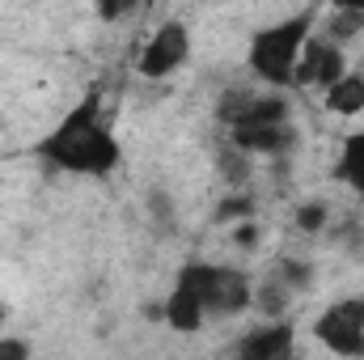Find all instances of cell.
Returning <instances> with one entry per match:
<instances>
[{
  "mask_svg": "<svg viewBox=\"0 0 364 360\" xmlns=\"http://www.w3.org/2000/svg\"><path fill=\"white\" fill-rule=\"evenodd\" d=\"M38 153L68 174H110L119 166V140L102 123V97L90 93L43 144Z\"/></svg>",
  "mask_w": 364,
  "mask_h": 360,
  "instance_id": "obj_1",
  "label": "cell"
},
{
  "mask_svg": "<svg viewBox=\"0 0 364 360\" xmlns=\"http://www.w3.org/2000/svg\"><path fill=\"white\" fill-rule=\"evenodd\" d=\"M314 17L318 9H301L284 21H275L267 30L255 34L250 43V68L259 73V81L267 85H292V73H296V60L309 43V30H314Z\"/></svg>",
  "mask_w": 364,
  "mask_h": 360,
  "instance_id": "obj_2",
  "label": "cell"
},
{
  "mask_svg": "<svg viewBox=\"0 0 364 360\" xmlns=\"http://www.w3.org/2000/svg\"><path fill=\"white\" fill-rule=\"evenodd\" d=\"M178 288L195 292L203 314L233 318L250 305V280L237 268H212V263H186L178 271Z\"/></svg>",
  "mask_w": 364,
  "mask_h": 360,
  "instance_id": "obj_3",
  "label": "cell"
},
{
  "mask_svg": "<svg viewBox=\"0 0 364 360\" xmlns=\"http://www.w3.org/2000/svg\"><path fill=\"white\" fill-rule=\"evenodd\" d=\"M314 335H318L322 348H331L335 356L364 360V297H352V301L331 305V309L314 322Z\"/></svg>",
  "mask_w": 364,
  "mask_h": 360,
  "instance_id": "obj_4",
  "label": "cell"
},
{
  "mask_svg": "<svg viewBox=\"0 0 364 360\" xmlns=\"http://www.w3.org/2000/svg\"><path fill=\"white\" fill-rule=\"evenodd\" d=\"M186 55H191V34H186V26L182 21H166L153 38H149V47L140 51V77H170L174 68L186 64Z\"/></svg>",
  "mask_w": 364,
  "mask_h": 360,
  "instance_id": "obj_5",
  "label": "cell"
},
{
  "mask_svg": "<svg viewBox=\"0 0 364 360\" xmlns=\"http://www.w3.org/2000/svg\"><path fill=\"white\" fill-rule=\"evenodd\" d=\"M343 51L326 38H309L301 60H296V73H292V85H322L331 90L335 81H343Z\"/></svg>",
  "mask_w": 364,
  "mask_h": 360,
  "instance_id": "obj_6",
  "label": "cell"
},
{
  "mask_svg": "<svg viewBox=\"0 0 364 360\" xmlns=\"http://www.w3.org/2000/svg\"><path fill=\"white\" fill-rule=\"evenodd\" d=\"M237 360H292V322H275L242 335Z\"/></svg>",
  "mask_w": 364,
  "mask_h": 360,
  "instance_id": "obj_7",
  "label": "cell"
},
{
  "mask_svg": "<svg viewBox=\"0 0 364 360\" xmlns=\"http://www.w3.org/2000/svg\"><path fill=\"white\" fill-rule=\"evenodd\" d=\"M233 149L237 153H288L292 149V127H233Z\"/></svg>",
  "mask_w": 364,
  "mask_h": 360,
  "instance_id": "obj_8",
  "label": "cell"
},
{
  "mask_svg": "<svg viewBox=\"0 0 364 360\" xmlns=\"http://www.w3.org/2000/svg\"><path fill=\"white\" fill-rule=\"evenodd\" d=\"M203 318H208V314H203L199 297L174 284V292H170V301H166V322H170L174 331H199Z\"/></svg>",
  "mask_w": 364,
  "mask_h": 360,
  "instance_id": "obj_9",
  "label": "cell"
},
{
  "mask_svg": "<svg viewBox=\"0 0 364 360\" xmlns=\"http://www.w3.org/2000/svg\"><path fill=\"white\" fill-rule=\"evenodd\" d=\"M326 110L331 115H360L364 110V77L360 73H343V81H335L326 90Z\"/></svg>",
  "mask_w": 364,
  "mask_h": 360,
  "instance_id": "obj_10",
  "label": "cell"
},
{
  "mask_svg": "<svg viewBox=\"0 0 364 360\" xmlns=\"http://www.w3.org/2000/svg\"><path fill=\"white\" fill-rule=\"evenodd\" d=\"M335 174H339L343 182H352V186H356V191L364 195V132H360V136H352V140L343 144Z\"/></svg>",
  "mask_w": 364,
  "mask_h": 360,
  "instance_id": "obj_11",
  "label": "cell"
},
{
  "mask_svg": "<svg viewBox=\"0 0 364 360\" xmlns=\"http://www.w3.org/2000/svg\"><path fill=\"white\" fill-rule=\"evenodd\" d=\"M360 26H364V4L360 0H356V4H339L335 17H331V26H326V34H331L326 43L339 47V43H348L352 34H360Z\"/></svg>",
  "mask_w": 364,
  "mask_h": 360,
  "instance_id": "obj_12",
  "label": "cell"
},
{
  "mask_svg": "<svg viewBox=\"0 0 364 360\" xmlns=\"http://www.w3.org/2000/svg\"><path fill=\"white\" fill-rule=\"evenodd\" d=\"M284 305H288V288H284V280L275 275V280H267V284L259 288V309H263V314H284Z\"/></svg>",
  "mask_w": 364,
  "mask_h": 360,
  "instance_id": "obj_13",
  "label": "cell"
},
{
  "mask_svg": "<svg viewBox=\"0 0 364 360\" xmlns=\"http://www.w3.org/2000/svg\"><path fill=\"white\" fill-rule=\"evenodd\" d=\"M322 225H326V208H322V203H301V208H296V229L318 233Z\"/></svg>",
  "mask_w": 364,
  "mask_h": 360,
  "instance_id": "obj_14",
  "label": "cell"
},
{
  "mask_svg": "<svg viewBox=\"0 0 364 360\" xmlns=\"http://www.w3.org/2000/svg\"><path fill=\"white\" fill-rule=\"evenodd\" d=\"M279 280H284L288 292H292V288H309V268L296 263V259H284V263H279Z\"/></svg>",
  "mask_w": 364,
  "mask_h": 360,
  "instance_id": "obj_15",
  "label": "cell"
},
{
  "mask_svg": "<svg viewBox=\"0 0 364 360\" xmlns=\"http://www.w3.org/2000/svg\"><path fill=\"white\" fill-rule=\"evenodd\" d=\"M216 216H220V221H225V216H246V221H250V216H255V199H246V195H229V199L216 208Z\"/></svg>",
  "mask_w": 364,
  "mask_h": 360,
  "instance_id": "obj_16",
  "label": "cell"
},
{
  "mask_svg": "<svg viewBox=\"0 0 364 360\" xmlns=\"http://www.w3.org/2000/svg\"><path fill=\"white\" fill-rule=\"evenodd\" d=\"M233 242H237L242 250H255V246H259V225H255V221L237 225V229H233Z\"/></svg>",
  "mask_w": 364,
  "mask_h": 360,
  "instance_id": "obj_17",
  "label": "cell"
},
{
  "mask_svg": "<svg viewBox=\"0 0 364 360\" xmlns=\"http://www.w3.org/2000/svg\"><path fill=\"white\" fill-rule=\"evenodd\" d=\"M0 360H30L26 339H0Z\"/></svg>",
  "mask_w": 364,
  "mask_h": 360,
  "instance_id": "obj_18",
  "label": "cell"
},
{
  "mask_svg": "<svg viewBox=\"0 0 364 360\" xmlns=\"http://www.w3.org/2000/svg\"><path fill=\"white\" fill-rule=\"evenodd\" d=\"M225 174H229L233 182H242V179H246V153H237V149H233V157L225 162Z\"/></svg>",
  "mask_w": 364,
  "mask_h": 360,
  "instance_id": "obj_19",
  "label": "cell"
},
{
  "mask_svg": "<svg viewBox=\"0 0 364 360\" xmlns=\"http://www.w3.org/2000/svg\"><path fill=\"white\" fill-rule=\"evenodd\" d=\"M123 9H127V4H102V17H119Z\"/></svg>",
  "mask_w": 364,
  "mask_h": 360,
  "instance_id": "obj_20",
  "label": "cell"
},
{
  "mask_svg": "<svg viewBox=\"0 0 364 360\" xmlns=\"http://www.w3.org/2000/svg\"><path fill=\"white\" fill-rule=\"evenodd\" d=\"M0 322H4V318H0Z\"/></svg>",
  "mask_w": 364,
  "mask_h": 360,
  "instance_id": "obj_21",
  "label": "cell"
},
{
  "mask_svg": "<svg viewBox=\"0 0 364 360\" xmlns=\"http://www.w3.org/2000/svg\"><path fill=\"white\" fill-rule=\"evenodd\" d=\"M233 360H237V356H233Z\"/></svg>",
  "mask_w": 364,
  "mask_h": 360,
  "instance_id": "obj_22",
  "label": "cell"
}]
</instances>
